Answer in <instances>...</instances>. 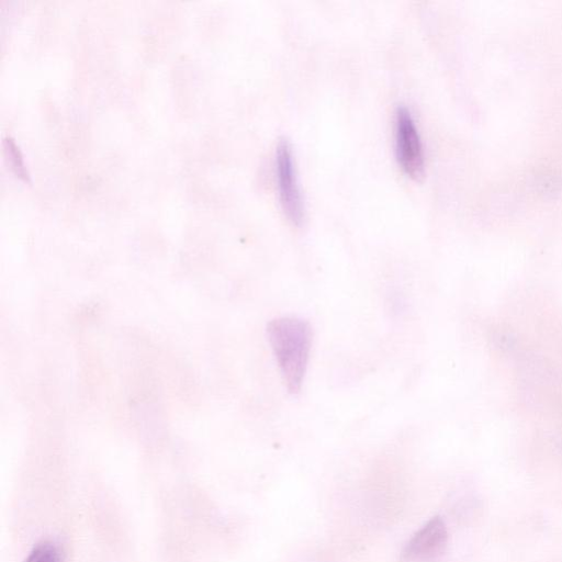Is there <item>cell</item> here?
Here are the masks:
<instances>
[{
	"label": "cell",
	"instance_id": "1",
	"mask_svg": "<svg viewBox=\"0 0 562 562\" xmlns=\"http://www.w3.org/2000/svg\"><path fill=\"white\" fill-rule=\"evenodd\" d=\"M267 335L288 391L299 393L312 348L308 322L299 317H278L268 323Z\"/></svg>",
	"mask_w": 562,
	"mask_h": 562
},
{
	"label": "cell",
	"instance_id": "2",
	"mask_svg": "<svg viewBox=\"0 0 562 562\" xmlns=\"http://www.w3.org/2000/svg\"><path fill=\"white\" fill-rule=\"evenodd\" d=\"M395 155L402 170L419 180L425 173V156L418 128L411 111L401 105L395 112Z\"/></svg>",
	"mask_w": 562,
	"mask_h": 562
},
{
	"label": "cell",
	"instance_id": "3",
	"mask_svg": "<svg viewBox=\"0 0 562 562\" xmlns=\"http://www.w3.org/2000/svg\"><path fill=\"white\" fill-rule=\"evenodd\" d=\"M276 171L282 210L293 225L300 226L305 217V209L296 178L291 145L285 138H281L277 146Z\"/></svg>",
	"mask_w": 562,
	"mask_h": 562
},
{
	"label": "cell",
	"instance_id": "4",
	"mask_svg": "<svg viewBox=\"0 0 562 562\" xmlns=\"http://www.w3.org/2000/svg\"><path fill=\"white\" fill-rule=\"evenodd\" d=\"M448 540L445 521L440 517L428 520L405 544L402 559L405 562H424L439 555Z\"/></svg>",
	"mask_w": 562,
	"mask_h": 562
},
{
	"label": "cell",
	"instance_id": "5",
	"mask_svg": "<svg viewBox=\"0 0 562 562\" xmlns=\"http://www.w3.org/2000/svg\"><path fill=\"white\" fill-rule=\"evenodd\" d=\"M25 562H61V558L53 543L42 542L31 551Z\"/></svg>",
	"mask_w": 562,
	"mask_h": 562
},
{
	"label": "cell",
	"instance_id": "6",
	"mask_svg": "<svg viewBox=\"0 0 562 562\" xmlns=\"http://www.w3.org/2000/svg\"><path fill=\"white\" fill-rule=\"evenodd\" d=\"M3 146H4L5 155L9 159V164L11 165V168L14 170V172L19 177L27 180L29 173L26 171V168L24 167L21 153H20L19 148L16 147L14 140L11 139L10 137H7L3 140Z\"/></svg>",
	"mask_w": 562,
	"mask_h": 562
}]
</instances>
